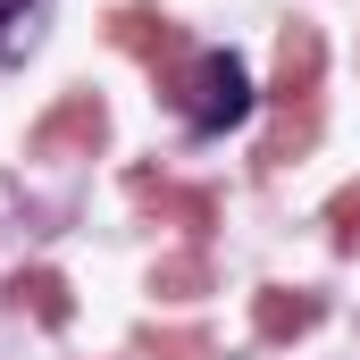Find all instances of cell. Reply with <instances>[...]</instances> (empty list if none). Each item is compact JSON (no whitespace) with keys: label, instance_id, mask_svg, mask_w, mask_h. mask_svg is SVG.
Masks as SVG:
<instances>
[{"label":"cell","instance_id":"cell-2","mask_svg":"<svg viewBox=\"0 0 360 360\" xmlns=\"http://www.w3.org/2000/svg\"><path fill=\"white\" fill-rule=\"evenodd\" d=\"M42 8H51V0H0V68L42 42Z\"/></svg>","mask_w":360,"mask_h":360},{"label":"cell","instance_id":"cell-1","mask_svg":"<svg viewBox=\"0 0 360 360\" xmlns=\"http://www.w3.org/2000/svg\"><path fill=\"white\" fill-rule=\"evenodd\" d=\"M243 109H252V76H243V59L210 51L201 76H193V101H184V126H193V134H218V126H243Z\"/></svg>","mask_w":360,"mask_h":360}]
</instances>
